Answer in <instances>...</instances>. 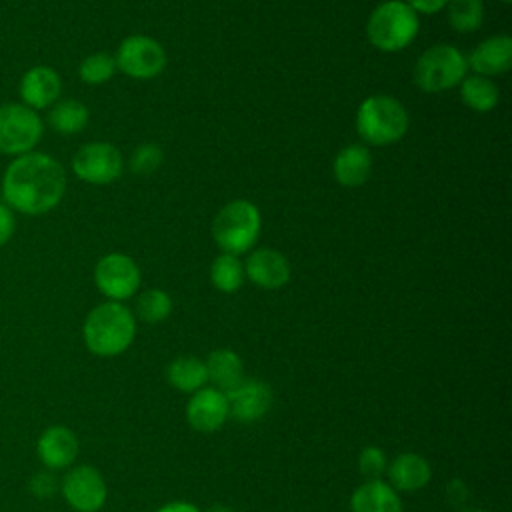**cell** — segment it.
<instances>
[{"label": "cell", "instance_id": "obj_5", "mask_svg": "<svg viewBox=\"0 0 512 512\" xmlns=\"http://www.w3.org/2000/svg\"><path fill=\"white\" fill-rule=\"evenodd\" d=\"M418 28V14L406 2L388 0L372 10L366 24V34L378 50L396 52L414 40Z\"/></svg>", "mask_w": 512, "mask_h": 512}, {"label": "cell", "instance_id": "obj_3", "mask_svg": "<svg viewBox=\"0 0 512 512\" xmlns=\"http://www.w3.org/2000/svg\"><path fill=\"white\" fill-rule=\"evenodd\" d=\"M356 130L364 142L374 146L398 142L408 130V112L392 96H368L356 112Z\"/></svg>", "mask_w": 512, "mask_h": 512}, {"label": "cell", "instance_id": "obj_32", "mask_svg": "<svg viewBox=\"0 0 512 512\" xmlns=\"http://www.w3.org/2000/svg\"><path fill=\"white\" fill-rule=\"evenodd\" d=\"M416 14H434V12H440L448 0H408L406 2Z\"/></svg>", "mask_w": 512, "mask_h": 512}, {"label": "cell", "instance_id": "obj_27", "mask_svg": "<svg viewBox=\"0 0 512 512\" xmlns=\"http://www.w3.org/2000/svg\"><path fill=\"white\" fill-rule=\"evenodd\" d=\"M170 312H172V298L168 296V292H164L160 288H150V290L142 292L136 302L138 318L148 324L166 320L170 316Z\"/></svg>", "mask_w": 512, "mask_h": 512}, {"label": "cell", "instance_id": "obj_16", "mask_svg": "<svg viewBox=\"0 0 512 512\" xmlns=\"http://www.w3.org/2000/svg\"><path fill=\"white\" fill-rule=\"evenodd\" d=\"M466 64H470L478 76L486 78L508 72L512 66V38L506 34L486 38L470 52Z\"/></svg>", "mask_w": 512, "mask_h": 512}, {"label": "cell", "instance_id": "obj_38", "mask_svg": "<svg viewBox=\"0 0 512 512\" xmlns=\"http://www.w3.org/2000/svg\"><path fill=\"white\" fill-rule=\"evenodd\" d=\"M502 2H510V0H502Z\"/></svg>", "mask_w": 512, "mask_h": 512}, {"label": "cell", "instance_id": "obj_25", "mask_svg": "<svg viewBox=\"0 0 512 512\" xmlns=\"http://www.w3.org/2000/svg\"><path fill=\"white\" fill-rule=\"evenodd\" d=\"M210 280L216 290L224 294L236 292L244 282V266L234 254L222 252L210 266Z\"/></svg>", "mask_w": 512, "mask_h": 512}, {"label": "cell", "instance_id": "obj_34", "mask_svg": "<svg viewBox=\"0 0 512 512\" xmlns=\"http://www.w3.org/2000/svg\"><path fill=\"white\" fill-rule=\"evenodd\" d=\"M156 512H200V510L190 502H170V504H164L162 508H158Z\"/></svg>", "mask_w": 512, "mask_h": 512}, {"label": "cell", "instance_id": "obj_19", "mask_svg": "<svg viewBox=\"0 0 512 512\" xmlns=\"http://www.w3.org/2000/svg\"><path fill=\"white\" fill-rule=\"evenodd\" d=\"M432 476L430 464L426 458H422L420 454H400L392 460V464L388 466V478L392 482L394 488L404 490V492H412V490H420L428 484Z\"/></svg>", "mask_w": 512, "mask_h": 512}, {"label": "cell", "instance_id": "obj_4", "mask_svg": "<svg viewBox=\"0 0 512 512\" xmlns=\"http://www.w3.org/2000/svg\"><path fill=\"white\" fill-rule=\"evenodd\" d=\"M260 210L250 200H232L212 220V238L226 254L248 252L260 234Z\"/></svg>", "mask_w": 512, "mask_h": 512}, {"label": "cell", "instance_id": "obj_26", "mask_svg": "<svg viewBox=\"0 0 512 512\" xmlns=\"http://www.w3.org/2000/svg\"><path fill=\"white\" fill-rule=\"evenodd\" d=\"M448 22L458 32H474L484 20L482 0H448Z\"/></svg>", "mask_w": 512, "mask_h": 512}, {"label": "cell", "instance_id": "obj_6", "mask_svg": "<svg viewBox=\"0 0 512 512\" xmlns=\"http://www.w3.org/2000/svg\"><path fill=\"white\" fill-rule=\"evenodd\" d=\"M464 54L450 44H436L420 54L414 66V82L424 92H444L458 86L466 74Z\"/></svg>", "mask_w": 512, "mask_h": 512}, {"label": "cell", "instance_id": "obj_30", "mask_svg": "<svg viewBox=\"0 0 512 512\" xmlns=\"http://www.w3.org/2000/svg\"><path fill=\"white\" fill-rule=\"evenodd\" d=\"M358 468L368 480H380V476L388 468L384 452L376 446H366L358 456Z\"/></svg>", "mask_w": 512, "mask_h": 512}, {"label": "cell", "instance_id": "obj_29", "mask_svg": "<svg viewBox=\"0 0 512 512\" xmlns=\"http://www.w3.org/2000/svg\"><path fill=\"white\" fill-rule=\"evenodd\" d=\"M162 164V150L156 144H140L130 156V170L134 174H152Z\"/></svg>", "mask_w": 512, "mask_h": 512}, {"label": "cell", "instance_id": "obj_12", "mask_svg": "<svg viewBox=\"0 0 512 512\" xmlns=\"http://www.w3.org/2000/svg\"><path fill=\"white\" fill-rule=\"evenodd\" d=\"M224 396L228 402V416L244 424L260 420L272 404V392L260 380H242L232 390L224 392Z\"/></svg>", "mask_w": 512, "mask_h": 512}, {"label": "cell", "instance_id": "obj_33", "mask_svg": "<svg viewBox=\"0 0 512 512\" xmlns=\"http://www.w3.org/2000/svg\"><path fill=\"white\" fill-rule=\"evenodd\" d=\"M466 494H468V490H466V486H464L458 478H454V480L448 484V488H446V498H448L454 506L462 504V502L466 500Z\"/></svg>", "mask_w": 512, "mask_h": 512}, {"label": "cell", "instance_id": "obj_17", "mask_svg": "<svg viewBox=\"0 0 512 512\" xmlns=\"http://www.w3.org/2000/svg\"><path fill=\"white\" fill-rule=\"evenodd\" d=\"M76 454L78 440L66 426H50L38 438V456L52 470L70 466L76 460Z\"/></svg>", "mask_w": 512, "mask_h": 512}, {"label": "cell", "instance_id": "obj_13", "mask_svg": "<svg viewBox=\"0 0 512 512\" xmlns=\"http://www.w3.org/2000/svg\"><path fill=\"white\" fill-rule=\"evenodd\" d=\"M228 418V402L218 388H200L186 404V420L198 432H216Z\"/></svg>", "mask_w": 512, "mask_h": 512}, {"label": "cell", "instance_id": "obj_20", "mask_svg": "<svg viewBox=\"0 0 512 512\" xmlns=\"http://www.w3.org/2000/svg\"><path fill=\"white\" fill-rule=\"evenodd\" d=\"M350 508L352 512H402V502L392 486L368 480L354 490Z\"/></svg>", "mask_w": 512, "mask_h": 512}, {"label": "cell", "instance_id": "obj_7", "mask_svg": "<svg viewBox=\"0 0 512 512\" xmlns=\"http://www.w3.org/2000/svg\"><path fill=\"white\" fill-rule=\"evenodd\" d=\"M44 132L36 110L22 102L0 104V154L22 156L34 152Z\"/></svg>", "mask_w": 512, "mask_h": 512}, {"label": "cell", "instance_id": "obj_21", "mask_svg": "<svg viewBox=\"0 0 512 512\" xmlns=\"http://www.w3.org/2000/svg\"><path fill=\"white\" fill-rule=\"evenodd\" d=\"M206 364L208 378L218 386V390L228 392L242 382V360L230 348H218L210 352Z\"/></svg>", "mask_w": 512, "mask_h": 512}, {"label": "cell", "instance_id": "obj_23", "mask_svg": "<svg viewBox=\"0 0 512 512\" xmlns=\"http://www.w3.org/2000/svg\"><path fill=\"white\" fill-rule=\"evenodd\" d=\"M460 98L468 108L476 112H488L496 108L500 100V92L492 80H488L486 76L474 74V76H466L460 82Z\"/></svg>", "mask_w": 512, "mask_h": 512}, {"label": "cell", "instance_id": "obj_18", "mask_svg": "<svg viewBox=\"0 0 512 512\" xmlns=\"http://www.w3.org/2000/svg\"><path fill=\"white\" fill-rule=\"evenodd\" d=\"M372 170V156L360 144L344 146L334 158V178L344 188L362 186Z\"/></svg>", "mask_w": 512, "mask_h": 512}, {"label": "cell", "instance_id": "obj_14", "mask_svg": "<svg viewBox=\"0 0 512 512\" xmlns=\"http://www.w3.org/2000/svg\"><path fill=\"white\" fill-rule=\"evenodd\" d=\"M62 90V80L58 72L50 66H32L24 72L20 80V98L32 110H42L52 106Z\"/></svg>", "mask_w": 512, "mask_h": 512}, {"label": "cell", "instance_id": "obj_35", "mask_svg": "<svg viewBox=\"0 0 512 512\" xmlns=\"http://www.w3.org/2000/svg\"><path fill=\"white\" fill-rule=\"evenodd\" d=\"M42 482H40V490H36V494H40V496H48L50 492H52V488H54V478L52 476H46V474H40L38 476Z\"/></svg>", "mask_w": 512, "mask_h": 512}, {"label": "cell", "instance_id": "obj_11", "mask_svg": "<svg viewBox=\"0 0 512 512\" xmlns=\"http://www.w3.org/2000/svg\"><path fill=\"white\" fill-rule=\"evenodd\" d=\"M106 482L92 466H74L62 482L64 500L76 512H98L106 502Z\"/></svg>", "mask_w": 512, "mask_h": 512}, {"label": "cell", "instance_id": "obj_31", "mask_svg": "<svg viewBox=\"0 0 512 512\" xmlns=\"http://www.w3.org/2000/svg\"><path fill=\"white\" fill-rule=\"evenodd\" d=\"M16 228V220H14V210L8 208L2 200H0V248L12 238Z\"/></svg>", "mask_w": 512, "mask_h": 512}, {"label": "cell", "instance_id": "obj_24", "mask_svg": "<svg viewBox=\"0 0 512 512\" xmlns=\"http://www.w3.org/2000/svg\"><path fill=\"white\" fill-rule=\"evenodd\" d=\"M48 124L60 134H76L88 124V108L72 98L54 102L48 112Z\"/></svg>", "mask_w": 512, "mask_h": 512}, {"label": "cell", "instance_id": "obj_9", "mask_svg": "<svg viewBox=\"0 0 512 512\" xmlns=\"http://www.w3.org/2000/svg\"><path fill=\"white\" fill-rule=\"evenodd\" d=\"M122 154L110 142H88L72 156L74 174L88 184H110L122 174Z\"/></svg>", "mask_w": 512, "mask_h": 512}, {"label": "cell", "instance_id": "obj_36", "mask_svg": "<svg viewBox=\"0 0 512 512\" xmlns=\"http://www.w3.org/2000/svg\"><path fill=\"white\" fill-rule=\"evenodd\" d=\"M208 512H234L230 506H222V504H216V506H212Z\"/></svg>", "mask_w": 512, "mask_h": 512}, {"label": "cell", "instance_id": "obj_8", "mask_svg": "<svg viewBox=\"0 0 512 512\" xmlns=\"http://www.w3.org/2000/svg\"><path fill=\"white\" fill-rule=\"evenodd\" d=\"M116 68L136 80H148L158 76L166 66V52L150 36L134 34L120 42L116 50Z\"/></svg>", "mask_w": 512, "mask_h": 512}, {"label": "cell", "instance_id": "obj_1", "mask_svg": "<svg viewBox=\"0 0 512 512\" xmlns=\"http://www.w3.org/2000/svg\"><path fill=\"white\" fill-rule=\"evenodd\" d=\"M66 192L62 164L42 152L16 156L2 176V202L22 214L40 216L56 208Z\"/></svg>", "mask_w": 512, "mask_h": 512}, {"label": "cell", "instance_id": "obj_22", "mask_svg": "<svg viewBox=\"0 0 512 512\" xmlns=\"http://www.w3.org/2000/svg\"><path fill=\"white\" fill-rule=\"evenodd\" d=\"M168 384L180 392H196L204 388L208 380L206 364L196 356H180L166 368Z\"/></svg>", "mask_w": 512, "mask_h": 512}, {"label": "cell", "instance_id": "obj_10", "mask_svg": "<svg viewBox=\"0 0 512 512\" xmlns=\"http://www.w3.org/2000/svg\"><path fill=\"white\" fill-rule=\"evenodd\" d=\"M94 282L104 296L120 302L134 296L140 288V270L130 256L112 252L98 260L94 268Z\"/></svg>", "mask_w": 512, "mask_h": 512}, {"label": "cell", "instance_id": "obj_37", "mask_svg": "<svg viewBox=\"0 0 512 512\" xmlns=\"http://www.w3.org/2000/svg\"><path fill=\"white\" fill-rule=\"evenodd\" d=\"M458 512H488V510H480V508H462Z\"/></svg>", "mask_w": 512, "mask_h": 512}, {"label": "cell", "instance_id": "obj_15", "mask_svg": "<svg viewBox=\"0 0 512 512\" xmlns=\"http://www.w3.org/2000/svg\"><path fill=\"white\" fill-rule=\"evenodd\" d=\"M244 274L260 288L276 290L282 288L290 280V264L278 250L258 248L254 250L246 264Z\"/></svg>", "mask_w": 512, "mask_h": 512}, {"label": "cell", "instance_id": "obj_28", "mask_svg": "<svg viewBox=\"0 0 512 512\" xmlns=\"http://www.w3.org/2000/svg\"><path fill=\"white\" fill-rule=\"evenodd\" d=\"M114 72H116V62L106 52H94V54L86 56L78 66L80 80L86 84H92V86L108 82L114 76Z\"/></svg>", "mask_w": 512, "mask_h": 512}, {"label": "cell", "instance_id": "obj_2", "mask_svg": "<svg viewBox=\"0 0 512 512\" xmlns=\"http://www.w3.org/2000/svg\"><path fill=\"white\" fill-rule=\"evenodd\" d=\"M86 348L96 356L122 354L136 336V320L120 302H104L92 308L82 328Z\"/></svg>", "mask_w": 512, "mask_h": 512}]
</instances>
